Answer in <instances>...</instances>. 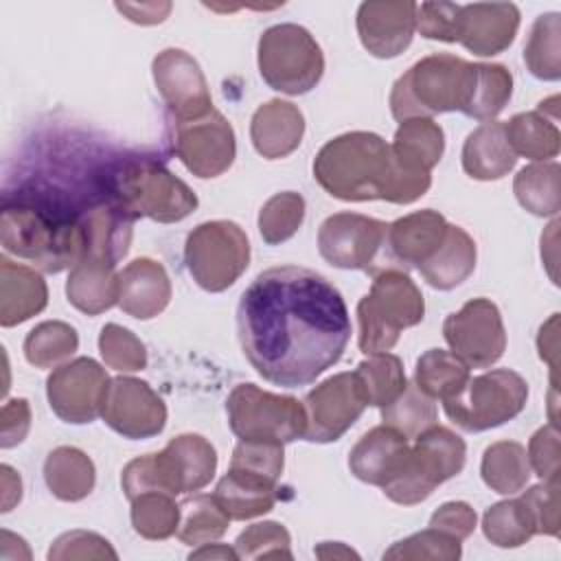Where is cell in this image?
<instances>
[{
  "instance_id": "cell-60",
  "label": "cell",
  "mask_w": 561,
  "mask_h": 561,
  "mask_svg": "<svg viewBox=\"0 0 561 561\" xmlns=\"http://www.w3.org/2000/svg\"><path fill=\"white\" fill-rule=\"evenodd\" d=\"M191 559H239L234 546H224V543H202L199 550L191 552Z\"/></svg>"
},
{
  "instance_id": "cell-54",
  "label": "cell",
  "mask_w": 561,
  "mask_h": 561,
  "mask_svg": "<svg viewBox=\"0 0 561 561\" xmlns=\"http://www.w3.org/2000/svg\"><path fill=\"white\" fill-rule=\"evenodd\" d=\"M528 465L543 482H559V432L557 425L539 427L528 443Z\"/></svg>"
},
{
  "instance_id": "cell-3",
  "label": "cell",
  "mask_w": 561,
  "mask_h": 561,
  "mask_svg": "<svg viewBox=\"0 0 561 561\" xmlns=\"http://www.w3.org/2000/svg\"><path fill=\"white\" fill-rule=\"evenodd\" d=\"M0 239L7 252L48 274L75 267L85 254L81 213L44 193L4 199Z\"/></svg>"
},
{
  "instance_id": "cell-26",
  "label": "cell",
  "mask_w": 561,
  "mask_h": 561,
  "mask_svg": "<svg viewBox=\"0 0 561 561\" xmlns=\"http://www.w3.org/2000/svg\"><path fill=\"white\" fill-rule=\"evenodd\" d=\"M85 254L116 265L129 250L134 217L107 195L81 213Z\"/></svg>"
},
{
  "instance_id": "cell-37",
  "label": "cell",
  "mask_w": 561,
  "mask_h": 561,
  "mask_svg": "<svg viewBox=\"0 0 561 561\" xmlns=\"http://www.w3.org/2000/svg\"><path fill=\"white\" fill-rule=\"evenodd\" d=\"M480 473L491 491L500 495L519 493L530 478V465L524 445L515 440L493 443L484 449Z\"/></svg>"
},
{
  "instance_id": "cell-36",
  "label": "cell",
  "mask_w": 561,
  "mask_h": 561,
  "mask_svg": "<svg viewBox=\"0 0 561 561\" xmlns=\"http://www.w3.org/2000/svg\"><path fill=\"white\" fill-rule=\"evenodd\" d=\"M469 366L449 351H425L414 368V383L432 399L449 401L462 392L469 381Z\"/></svg>"
},
{
  "instance_id": "cell-43",
  "label": "cell",
  "mask_w": 561,
  "mask_h": 561,
  "mask_svg": "<svg viewBox=\"0 0 561 561\" xmlns=\"http://www.w3.org/2000/svg\"><path fill=\"white\" fill-rule=\"evenodd\" d=\"M79 348L77 331L59 320H48L28 331L24 340V357L37 368H53Z\"/></svg>"
},
{
  "instance_id": "cell-61",
  "label": "cell",
  "mask_w": 561,
  "mask_h": 561,
  "mask_svg": "<svg viewBox=\"0 0 561 561\" xmlns=\"http://www.w3.org/2000/svg\"><path fill=\"white\" fill-rule=\"evenodd\" d=\"M316 557L320 559H359V554L355 550H351L348 546L340 543V541H324L316 548Z\"/></svg>"
},
{
  "instance_id": "cell-11",
  "label": "cell",
  "mask_w": 561,
  "mask_h": 561,
  "mask_svg": "<svg viewBox=\"0 0 561 561\" xmlns=\"http://www.w3.org/2000/svg\"><path fill=\"white\" fill-rule=\"evenodd\" d=\"M186 270L206 291H224L239 280L250 263V241L234 221L215 219L199 224L186 237Z\"/></svg>"
},
{
  "instance_id": "cell-50",
  "label": "cell",
  "mask_w": 561,
  "mask_h": 561,
  "mask_svg": "<svg viewBox=\"0 0 561 561\" xmlns=\"http://www.w3.org/2000/svg\"><path fill=\"white\" fill-rule=\"evenodd\" d=\"M285 465V454L280 443H263V440H239L230 467L232 469H243L256 476H263L272 482L280 480Z\"/></svg>"
},
{
  "instance_id": "cell-44",
  "label": "cell",
  "mask_w": 561,
  "mask_h": 561,
  "mask_svg": "<svg viewBox=\"0 0 561 561\" xmlns=\"http://www.w3.org/2000/svg\"><path fill=\"white\" fill-rule=\"evenodd\" d=\"M131 526L145 539H169L180 526V504L167 493H142L131 500Z\"/></svg>"
},
{
  "instance_id": "cell-10",
  "label": "cell",
  "mask_w": 561,
  "mask_h": 561,
  "mask_svg": "<svg viewBox=\"0 0 561 561\" xmlns=\"http://www.w3.org/2000/svg\"><path fill=\"white\" fill-rule=\"evenodd\" d=\"M528 399L526 379L508 368L469 377L460 394L443 401L445 414L465 432H484L515 419Z\"/></svg>"
},
{
  "instance_id": "cell-53",
  "label": "cell",
  "mask_w": 561,
  "mask_h": 561,
  "mask_svg": "<svg viewBox=\"0 0 561 561\" xmlns=\"http://www.w3.org/2000/svg\"><path fill=\"white\" fill-rule=\"evenodd\" d=\"M116 550L96 533H64L48 550V559H116Z\"/></svg>"
},
{
  "instance_id": "cell-57",
  "label": "cell",
  "mask_w": 561,
  "mask_h": 561,
  "mask_svg": "<svg viewBox=\"0 0 561 561\" xmlns=\"http://www.w3.org/2000/svg\"><path fill=\"white\" fill-rule=\"evenodd\" d=\"M539 357L548 362L552 373V388H557V364H559V313H552L550 320L539 329L537 335Z\"/></svg>"
},
{
  "instance_id": "cell-59",
  "label": "cell",
  "mask_w": 561,
  "mask_h": 561,
  "mask_svg": "<svg viewBox=\"0 0 561 561\" xmlns=\"http://www.w3.org/2000/svg\"><path fill=\"white\" fill-rule=\"evenodd\" d=\"M0 478H2V513H9L22 500V480L9 465L0 467Z\"/></svg>"
},
{
  "instance_id": "cell-30",
  "label": "cell",
  "mask_w": 561,
  "mask_h": 561,
  "mask_svg": "<svg viewBox=\"0 0 561 561\" xmlns=\"http://www.w3.org/2000/svg\"><path fill=\"white\" fill-rule=\"evenodd\" d=\"M114 267L101 259L83 256L70 267L66 283L68 302L88 316H99L118 305V274Z\"/></svg>"
},
{
  "instance_id": "cell-22",
  "label": "cell",
  "mask_w": 561,
  "mask_h": 561,
  "mask_svg": "<svg viewBox=\"0 0 561 561\" xmlns=\"http://www.w3.org/2000/svg\"><path fill=\"white\" fill-rule=\"evenodd\" d=\"M519 28V9L511 2H476L460 7L458 42L478 57L506 50Z\"/></svg>"
},
{
  "instance_id": "cell-45",
  "label": "cell",
  "mask_w": 561,
  "mask_h": 561,
  "mask_svg": "<svg viewBox=\"0 0 561 561\" xmlns=\"http://www.w3.org/2000/svg\"><path fill=\"white\" fill-rule=\"evenodd\" d=\"M513 94V75L502 64H476V85L465 116L493 121Z\"/></svg>"
},
{
  "instance_id": "cell-13",
  "label": "cell",
  "mask_w": 561,
  "mask_h": 561,
  "mask_svg": "<svg viewBox=\"0 0 561 561\" xmlns=\"http://www.w3.org/2000/svg\"><path fill=\"white\" fill-rule=\"evenodd\" d=\"M110 377L92 357H77L61 364L46 379L50 410L66 423L83 425L101 416Z\"/></svg>"
},
{
  "instance_id": "cell-18",
  "label": "cell",
  "mask_w": 561,
  "mask_h": 561,
  "mask_svg": "<svg viewBox=\"0 0 561 561\" xmlns=\"http://www.w3.org/2000/svg\"><path fill=\"white\" fill-rule=\"evenodd\" d=\"M364 408L366 403L353 373H337L305 397L307 430L302 438L309 443H333L351 430Z\"/></svg>"
},
{
  "instance_id": "cell-23",
  "label": "cell",
  "mask_w": 561,
  "mask_h": 561,
  "mask_svg": "<svg viewBox=\"0 0 561 561\" xmlns=\"http://www.w3.org/2000/svg\"><path fill=\"white\" fill-rule=\"evenodd\" d=\"M408 438L388 425H377L366 432L348 454L351 473L375 486L390 482L408 458Z\"/></svg>"
},
{
  "instance_id": "cell-14",
  "label": "cell",
  "mask_w": 561,
  "mask_h": 561,
  "mask_svg": "<svg viewBox=\"0 0 561 561\" xmlns=\"http://www.w3.org/2000/svg\"><path fill=\"white\" fill-rule=\"evenodd\" d=\"M388 224L357 215L335 213L327 217L318 230L320 256L340 270L370 272L383 248Z\"/></svg>"
},
{
  "instance_id": "cell-35",
  "label": "cell",
  "mask_w": 561,
  "mask_h": 561,
  "mask_svg": "<svg viewBox=\"0 0 561 561\" xmlns=\"http://www.w3.org/2000/svg\"><path fill=\"white\" fill-rule=\"evenodd\" d=\"M504 131L515 156H524L535 162H548L559 153V129L541 112L515 114L504 123Z\"/></svg>"
},
{
  "instance_id": "cell-12",
  "label": "cell",
  "mask_w": 561,
  "mask_h": 561,
  "mask_svg": "<svg viewBox=\"0 0 561 561\" xmlns=\"http://www.w3.org/2000/svg\"><path fill=\"white\" fill-rule=\"evenodd\" d=\"M443 335L456 357L469 368L495 364L506 348V331L500 309L489 298H473L443 322Z\"/></svg>"
},
{
  "instance_id": "cell-6",
  "label": "cell",
  "mask_w": 561,
  "mask_h": 561,
  "mask_svg": "<svg viewBox=\"0 0 561 561\" xmlns=\"http://www.w3.org/2000/svg\"><path fill=\"white\" fill-rule=\"evenodd\" d=\"M423 316V294L403 270L377 272L370 291L357 305L359 351L366 355L390 351L401 331L416 327Z\"/></svg>"
},
{
  "instance_id": "cell-31",
  "label": "cell",
  "mask_w": 561,
  "mask_h": 561,
  "mask_svg": "<svg viewBox=\"0 0 561 561\" xmlns=\"http://www.w3.org/2000/svg\"><path fill=\"white\" fill-rule=\"evenodd\" d=\"M276 484L263 476L228 469V473L217 482L213 497L224 508L230 519L243 522L259 515H265L276 504Z\"/></svg>"
},
{
  "instance_id": "cell-5",
  "label": "cell",
  "mask_w": 561,
  "mask_h": 561,
  "mask_svg": "<svg viewBox=\"0 0 561 561\" xmlns=\"http://www.w3.org/2000/svg\"><path fill=\"white\" fill-rule=\"evenodd\" d=\"M105 195L134 219L160 224L182 221L197 208V195L151 158L114 164L105 175Z\"/></svg>"
},
{
  "instance_id": "cell-38",
  "label": "cell",
  "mask_w": 561,
  "mask_h": 561,
  "mask_svg": "<svg viewBox=\"0 0 561 561\" xmlns=\"http://www.w3.org/2000/svg\"><path fill=\"white\" fill-rule=\"evenodd\" d=\"M561 167L557 162H533L524 167L513 182L515 197L522 208L537 217H552L561 208L559 193Z\"/></svg>"
},
{
  "instance_id": "cell-17",
  "label": "cell",
  "mask_w": 561,
  "mask_h": 561,
  "mask_svg": "<svg viewBox=\"0 0 561 561\" xmlns=\"http://www.w3.org/2000/svg\"><path fill=\"white\" fill-rule=\"evenodd\" d=\"M156 88L175 123L210 114L213 99L199 64L180 48H167L151 64Z\"/></svg>"
},
{
  "instance_id": "cell-51",
  "label": "cell",
  "mask_w": 561,
  "mask_h": 561,
  "mask_svg": "<svg viewBox=\"0 0 561 561\" xmlns=\"http://www.w3.org/2000/svg\"><path fill=\"white\" fill-rule=\"evenodd\" d=\"M416 31L427 39L458 42L460 4L451 2H421L416 4Z\"/></svg>"
},
{
  "instance_id": "cell-1",
  "label": "cell",
  "mask_w": 561,
  "mask_h": 561,
  "mask_svg": "<svg viewBox=\"0 0 561 561\" xmlns=\"http://www.w3.org/2000/svg\"><path fill=\"white\" fill-rule=\"evenodd\" d=\"M237 331L243 355L265 381L300 388L342 359L351 318L342 294L322 274L283 265L245 287Z\"/></svg>"
},
{
  "instance_id": "cell-24",
  "label": "cell",
  "mask_w": 561,
  "mask_h": 561,
  "mask_svg": "<svg viewBox=\"0 0 561 561\" xmlns=\"http://www.w3.org/2000/svg\"><path fill=\"white\" fill-rule=\"evenodd\" d=\"M171 280L153 259H134L118 274V307L138 320H151L167 309Z\"/></svg>"
},
{
  "instance_id": "cell-7",
  "label": "cell",
  "mask_w": 561,
  "mask_h": 561,
  "mask_svg": "<svg viewBox=\"0 0 561 561\" xmlns=\"http://www.w3.org/2000/svg\"><path fill=\"white\" fill-rule=\"evenodd\" d=\"M465 440L443 425H432L414 438L403 467L381 489L397 504L414 506L432 495L445 480L458 476L465 467Z\"/></svg>"
},
{
  "instance_id": "cell-15",
  "label": "cell",
  "mask_w": 561,
  "mask_h": 561,
  "mask_svg": "<svg viewBox=\"0 0 561 561\" xmlns=\"http://www.w3.org/2000/svg\"><path fill=\"white\" fill-rule=\"evenodd\" d=\"M173 151L193 175L217 178L234 162V129L217 110L197 121L175 123Z\"/></svg>"
},
{
  "instance_id": "cell-52",
  "label": "cell",
  "mask_w": 561,
  "mask_h": 561,
  "mask_svg": "<svg viewBox=\"0 0 561 561\" xmlns=\"http://www.w3.org/2000/svg\"><path fill=\"white\" fill-rule=\"evenodd\" d=\"M528 506L537 535L559 537V482H541L519 495Z\"/></svg>"
},
{
  "instance_id": "cell-2",
  "label": "cell",
  "mask_w": 561,
  "mask_h": 561,
  "mask_svg": "<svg viewBox=\"0 0 561 561\" xmlns=\"http://www.w3.org/2000/svg\"><path fill=\"white\" fill-rule=\"evenodd\" d=\"M313 178L342 202L412 204L432 184V173L403 169L390 145L373 131H348L329 140L313 160Z\"/></svg>"
},
{
  "instance_id": "cell-29",
  "label": "cell",
  "mask_w": 561,
  "mask_h": 561,
  "mask_svg": "<svg viewBox=\"0 0 561 561\" xmlns=\"http://www.w3.org/2000/svg\"><path fill=\"white\" fill-rule=\"evenodd\" d=\"M416 270L434 289H454L476 270V243L467 230L447 224L440 245Z\"/></svg>"
},
{
  "instance_id": "cell-56",
  "label": "cell",
  "mask_w": 561,
  "mask_h": 561,
  "mask_svg": "<svg viewBox=\"0 0 561 561\" xmlns=\"http://www.w3.org/2000/svg\"><path fill=\"white\" fill-rule=\"evenodd\" d=\"M31 427V408L26 399H11L2 405L0 421V445L4 449L15 447L24 440Z\"/></svg>"
},
{
  "instance_id": "cell-49",
  "label": "cell",
  "mask_w": 561,
  "mask_h": 561,
  "mask_svg": "<svg viewBox=\"0 0 561 561\" xmlns=\"http://www.w3.org/2000/svg\"><path fill=\"white\" fill-rule=\"evenodd\" d=\"M460 541L456 537H449L436 528H427L421 533H414L401 541H397L392 548L383 552V559H438V561H456L460 559Z\"/></svg>"
},
{
  "instance_id": "cell-25",
  "label": "cell",
  "mask_w": 561,
  "mask_h": 561,
  "mask_svg": "<svg viewBox=\"0 0 561 561\" xmlns=\"http://www.w3.org/2000/svg\"><path fill=\"white\" fill-rule=\"evenodd\" d=\"M302 134H305V116L289 101L272 99L252 114V123H250L252 145L256 153L267 160H278L294 153L302 142Z\"/></svg>"
},
{
  "instance_id": "cell-41",
  "label": "cell",
  "mask_w": 561,
  "mask_h": 561,
  "mask_svg": "<svg viewBox=\"0 0 561 561\" xmlns=\"http://www.w3.org/2000/svg\"><path fill=\"white\" fill-rule=\"evenodd\" d=\"M482 530L497 548H517L537 535L535 519L519 497L493 504L482 517Z\"/></svg>"
},
{
  "instance_id": "cell-48",
  "label": "cell",
  "mask_w": 561,
  "mask_h": 561,
  "mask_svg": "<svg viewBox=\"0 0 561 561\" xmlns=\"http://www.w3.org/2000/svg\"><path fill=\"white\" fill-rule=\"evenodd\" d=\"M99 351L105 366L121 373H136L147 366L145 344L121 324H105L99 333Z\"/></svg>"
},
{
  "instance_id": "cell-34",
  "label": "cell",
  "mask_w": 561,
  "mask_h": 561,
  "mask_svg": "<svg viewBox=\"0 0 561 561\" xmlns=\"http://www.w3.org/2000/svg\"><path fill=\"white\" fill-rule=\"evenodd\" d=\"M355 383L366 405L383 408L392 403L408 386L403 364L392 353H375L353 370Z\"/></svg>"
},
{
  "instance_id": "cell-47",
  "label": "cell",
  "mask_w": 561,
  "mask_h": 561,
  "mask_svg": "<svg viewBox=\"0 0 561 561\" xmlns=\"http://www.w3.org/2000/svg\"><path fill=\"white\" fill-rule=\"evenodd\" d=\"M239 559H291L289 530L278 522L248 526L234 541Z\"/></svg>"
},
{
  "instance_id": "cell-39",
  "label": "cell",
  "mask_w": 561,
  "mask_h": 561,
  "mask_svg": "<svg viewBox=\"0 0 561 561\" xmlns=\"http://www.w3.org/2000/svg\"><path fill=\"white\" fill-rule=\"evenodd\" d=\"M524 61L533 77L557 81L561 77V15L543 13L535 20L524 46Z\"/></svg>"
},
{
  "instance_id": "cell-58",
  "label": "cell",
  "mask_w": 561,
  "mask_h": 561,
  "mask_svg": "<svg viewBox=\"0 0 561 561\" xmlns=\"http://www.w3.org/2000/svg\"><path fill=\"white\" fill-rule=\"evenodd\" d=\"M121 13H125L136 24H158L162 22L169 11L171 2H147V4H116Z\"/></svg>"
},
{
  "instance_id": "cell-40",
  "label": "cell",
  "mask_w": 561,
  "mask_h": 561,
  "mask_svg": "<svg viewBox=\"0 0 561 561\" xmlns=\"http://www.w3.org/2000/svg\"><path fill=\"white\" fill-rule=\"evenodd\" d=\"M230 517L213 495H193L180 504L178 537L186 546L217 541L228 530Z\"/></svg>"
},
{
  "instance_id": "cell-21",
  "label": "cell",
  "mask_w": 561,
  "mask_h": 561,
  "mask_svg": "<svg viewBox=\"0 0 561 561\" xmlns=\"http://www.w3.org/2000/svg\"><path fill=\"white\" fill-rule=\"evenodd\" d=\"M416 2H362L357 9V35L362 46L379 59L401 55L416 31Z\"/></svg>"
},
{
  "instance_id": "cell-55",
  "label": "cell",
  "mask_w": 561,
  "mask_h": 561,
  "mask_svg": "<svg viewBox=\"0 0 561 561\" xmlns=\"http://www.w3.org/2000/svg\"><path fill=\"white\" fill-rule=\"evenodd\" d=\"M430 528L462 541L476 528V511L467 502H445L432 513Z\"/></svg>"
},
{
  "instance_id": "cell-27",
  "label": "cell",
  "mask_w": 561,
  "mask_h": 561,
  "mask_svg": "<svg viewBox=\"0 0 561 561\" xmlns=\"http://www.w3.org/2000/svg\"><path fill=\"white\" fill-rule=\"evenodd\" d=\"M48 302L44 278L7 256H0V324L15 327L37 316Z\"/></svg>"
},
{
  "instance_id": "cell-9",
  "label": "cell",
  "mask_w": 561,
  "mask_h": 561,
  "mask_svg": "<svg viewBox=\"0 0 561 561\" xmlns=\"http://www.w3.org/2000/svg\"><path fill=\"white\" fill-rule=\"evenodd\" d=\"M228 425L239 440L291 443L305 436L307 410L296 397L239 383L226 399Z\"/></svg>"
},
{
  "instance_id": "cell-19",
  "label": "cell",
  "mask_w": 561,
  "mask_h": 561,
  "mask_svg": "<svg viewBox=\"0 0 561 561\" xmlns=\"http://www.w3.org/2000/svg\"><path fill=\"white\" fill-rule=\"evenodd\" d=\"M158 489L167 495L195 493L204 489L217 471V451L199 434H180L153 454Z\"/></svg>"
},
{
  "instance_id": "cell-28",
  "label": "cell",
  "mask_w": 561,
  "mask_h": 561,
  "mask_svg": "<svg viewBox=\"0 0 561 561\" xmlns=\"http://www.w3.org/2000/svg\"><path fill=\"white\" fill-rule=\"evenodd\" d=\"M517 156L513 153L504 123L486 121L476 127L462 145V169L473 180H500L513 171Z\"/></svg>"
},
{
  "instance_id": "cell-16",
  "label": "cell",
  "mask_w": 561,
  "mask_h": 561,
  "mask_svg": "<svg viewBox=\"0 0 561 561\" xmlns=\"http://www.w3.org/2000/svg\"><path fill=\"white\" fill-rule=\"evenodd\" d=\"M101 416L123 438L158 436L167 425V405L147 381L136 377L110 379Z\"/></svg>"
},
{
  "instance_id": "cell-42",
  "label": "cell",
  "mask_w": 561,
  "mask_h": 561,
  "mask_svg": "<svg viewBox=\"0 0 561 561\" xmlns=\"http://www.w3.org/2000/svg\"><path fill=\"white\" fill-rule=\"evenodd\" d=\"M436 403L416 383H408L405 390L388 405L381 408L383 425L392 427L401 436L416 438L421 432L436 423Z\"/></svg>"
},
{
  "instance_id": "cell-32",
  "label": "cell",
  "mask_w": 561,
  "mask_h": 561,
  "mask_svg": "<svg viewBox=\"0 0 561 561\" xmlns=\"http://www.w3.org/2000/svg\"><path fill=\"white\" fill-rule=\"evenodd\" d=\"M392 156L414 173H430L445 151V136L432 118H410L399 125L392 138Z\"/></svg>"
},
{
  "instance_id": "cell-33",
  "label": "cell",
  "mask_w": 561,
  "mask_h": 561,
  "mask_svg": "<svg viewBox=\"0 0 561 561\" xmlns=\"http://www.w3.org/2000/svg\"><path fill=\"white\" fill-rule=\"evenodd\" d=\"M44 480L57 500L79 502L94 489V462L77 447H57L44 460Z\"/></svg>"
},
{
  "instance_id": "cell-20",
  "label": "cell",
  "mask_w": 561,
  "mask_h": 561,
  "mask_svg": "<svg viewBox=\"0 0 561 561\" xmlns=\"http://www.w3.org/2000/svg\"><path fill=\"white\" fill-rule=\"evenodd\" d=\"M447 221L438 210L425 208L388 224L383 248L370 274L381 270L419 267L443 241Z\"/></svg>"
},
{
  "instance_id": "cell-46",
  "label": "cell",
  "mask_w": 561,
  "mask_h": 561,
  "mask_svg": "<svg viewBox=\"0 0 561 561\" xmlns=\"http://www.w3.org/2000/svg\"><path fill=\"white\" fill-rule=\"evenodd\" d=\"M305 219V197L294 191H283L270 197L259 210V232L267 245H278L291 239Z\"/></svg>"
},
{
  "instance_id": "cell-4",
  "label": "cell",
  "mask_w": 561,
  "mask_h": 561,
  "mask_svg": "<svg viewBox=\"0 0 561 561\" xmlns=\"http://www.w3.org/2000/svg\"><path fill=\"white\" fill-rule=\"evenodd\" d=\"M476 85V64L438 53L416 61L390 92V112L397 121L432 118L434 114H467Z\"/></svg>"
},
{
  "instance_id": "cell-8",
  "label": "cell",
  "mask_w": 561,
  "mask_h": 561,
  "mask_svg": "<svg viewBox=\"0 0 561 561\" xmlns=\"http://www.w3.org/2000/svg\"><path fill=\"white\" fill-rule=\"evenodd\" d=\"M259 72L283 94H307L324 75V55L313 35L298 24H274L259 37Z\"/></svg>"
}]
</instances>
